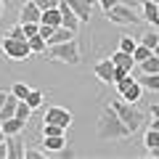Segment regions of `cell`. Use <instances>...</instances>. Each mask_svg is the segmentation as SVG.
I'll use <instances>...</instances> for the list:
<instances>
[{"label":"cell","instance_id":"21","mask_svg":"<svg viewBox=\"0 0 159 159\" xmlns=\"http://www.w3.org/2000/svg\"><path fill=\"white\" fill-rule=\"evenodd\" d=\"M138 43L154 51V48H157V43H159V29H148V32H143L141 37H138Z\"/></svg>","mask_w":159,"mask_h":159},{"label":"cell","instance_id":"28","mask_svg":"<svg viewBox=\"0 0 159 159\" xmlns=\"http://www.w3.org/2000/svg\"><path fill=\"white\" fill-rule=\"evenodd\" d=\"M29 90H32V88H29L27 82H13V88H11V93H13V96L19 98V101H24V98H27V93H29Z\"/></svg>","mask_w":159,"mask_h":159},{"label":"cell","instance_id":"10","mask_svg":"<svg viewBox=\"0 0 159 159\" xmlns=\"http://www.w3.org/2000/svg\"><path fill=\"white\" fill-rule=\"evenodd\" d=\"M141 6H143V13H141V19L148 24V27L159 29V6L154 3V0H143Z\"/></svg>","mask_w":159,"mask_h":159},{"label":"cell","instance_id":"25","mask_svg":"<svg viewBox=\"0 0 159 159\" xmlns=\"http://www.w3.org/2000/svg\"><path fill=\"white\" fill-rule=\"evenodd\" d=\"M151 53H154L151 48H146V45H141V43H138V45L133 48V58H135V66H138L141 61H146V58L151 56Z\"/></svg>","mask_w":159,"mask_h":159},{"label":"cell","instance_id":"6","mask_svg":"<svg viewBox=\"0 0 159 159\" xmlns=\"http://www.w3.org/2000/svg\"><path fill=\"white\" fill-rule=\"evenodd\" d=\"M114 85H117V90H119V98H122V101H130V103H138V101H141V93H143V88L138 85V80L133 77V72L127 74V77L117 80Z\"/></svg>","mask_w":159,"mask_h":159},{"label":"cell","instance_id":"43","mask_svg":"<svg viewBox=\"0 0 159 159\" xmlns=\"http://www.w3.org/2000/svg\"><path fill=\"white\" fill-rule=\"evenodd\" d=\"M0 141H6V133H3V127H0Z\"/></svg>","mask_w":159,"mask_h":159},{"label":"cell","instance_id":"12","mask_svg":"<svg viewBox=\"0 0 159 159\" xmlns=\"http://www.w3.org/2000/svg\"><path fill=\"white\" fill-rule=\"evenodd\" d=\"M29 21L40 24V8L34 6L32 0H27V3L19 8V24H29Z\"/></svg>","mask_w":159,"mask_h":159},{"label":"cell","instance_id":"46","mask_svg":"<svg viewBox=\"0 0 159 159\" xmlns=\"http://www.w3.org/2000/svg\"><path fill=\"white\" fill-rule=\"evenodd\" d=\"M157 6H159V3H157Z\"/></svg>","mask_w":159,"mask_h":159},{"label":"cell","instance_id":"22","mask_svg":"<svg viewBox=\"0 0 159 159\" xmlns=\"http://www.w3.org/2000/svg\"><path fill=\"white\" fill-rule=\"evenodd\" d=\"M138 66H141V72H146V74H157L159 72V56H157V53H151V56H148L146 61H141Z\"/></svg>","mask_w":159,"mask_h":159},{"label":"cell","instance_id":"27","mask_svg":"<svg viewBox=\"0 0 159 159\" xmlns=\"http://www.w3.org/2000/svg\"><path fill=\"white\" fill-rule=\"evenodd\" d=\"M43 135H66V127L51 125V122H43Z\"/></svg>","mask_w":159,"mask_h":159},{"label":"cell","instance_id":"30","mask_svg":"<svg viewBox=\"0 0 159 159\" xmlns=\"http://www.w3.org/2000/svg\"><path fill=\"white\" fill-rule=\"evenodd\" d=\"M138 45V40H133L130 34H122L119 37V51H125V53H133V48Z\"/></svg>","mask_w":159,"mask_h":159},{"label":"cell","instance_id":"47","mask_svg":"<svg viewBox=\"0 0 159 159\" xmlns=\"http://www.w3.org/2000/svg\"><path fill=\"white\" fill-rule=\"evenodd\" d=\"M141 3H143V0H141Z\"/></svg>","mask_w":159,"mask_h":159},{"label":"cell","instance_id":"44","mask_svg":"<svg viewBox=\"0 0 159 159\" xmlns=\"http://www.w3.org/2000/svg\"><path fill=\"white\" fill-rule=\"evenodd\" d=\"M0 16H3V0H0Z\"/></svg>","mask_w":159,"mask_h":159},{"label":"cell","instance_id":"24","mask_svg":"<svg viewBox=\"0 0 159 159\" xmlns=\"http://www.w3.org/2000/svg\"><path fill=\"white\" fill-rule=\"evenodd\" d=\"M24 101H27V103H29V109H32V111H34V109H37V106H43V101H45V96H43V93H40V90H29Z\"/></svg>","mask_w":159,"mask_h":159},{"label":"cell","instance_id":"23","mask_svg":"<svg viewBox=\"0 0 159 159\" xmlns=\"http://www.w3.org/2000/svg\"><path fill=\"white\" fill-rule=\"evenodd\" d=\"M27 43H29V51L32 53H45V48H48V43L40 34H34V37H27Z\"/></svg>","mask_w":159,"mask_h":159},{"label":"cell","instance_id":"17","mask_svg":"<svg viewBox=\"0 0 159 159\" xmlns=\"http://www.w3.org/2000/svg\"><path fill=\"white\" fill-rule=\"evenodd\" d=\"M40 24H48V27H61V11L56 8H45L40 11Z\"/></svg>","mask_w":159,"mask_h":159},{"label":"cell","instance_id":"32","mask_svg":"<svg viewBox=\"0 0 159 159\" xmlns=\"http://www.w3.org/2000/svg\"><path fill=\"white\" fill-rule=\"evenodd\" d=\"M21 27H24V37H34V34H37V29H40V24L29 21V24H21Z\"/></svg>","mask_w":159,"mask_h":159},{"label":"cell","instance_id":"35","mask_svg":"<svg viewBox=\"0 0 159 159\" xmlns=\"http://www.w3.org/2000/svg\"><path fill=\"white\" fill-rule=\"evenodd\" d=\"M127 69H119V66H114V82H117V80H122V77H127Z\"/></svg>","mask_w":159,"mask_h":159},{"label":"cell","instance_id":"7","mask_svg":"<svg viewBox=\"0 0 159 159\" xmlns=\"http://www.w3.org/2000/svg\"><path fill=\"white\" fill-rule=\"evenodd\" d=\"M72 111L69 109H64V106H48L45 109V117H43V122H51V125H61V127H66L69 130V125H72Z\"/></svg>","mask_w":159,"mask_h":159},{"label":"cell","instance_id":"5","mask_svg":"<svg viewBox=\"0 0 159 159\" xmlns=\"http://www.w3.org/2000/svg\"><path fill=\"white\" fill-rule=\"evenodd\" d=\"M106 13V19L111 24H119V27H127V24H135V21H141V16L135 13V8H130V6H122V3H117V6H111L109 11H103Z\"/></svg>","mask_w":159,"mask_h":159},{"label":"cell","instance_id":"31","mask_svg":"<svg viewBox=\"0 0 159 159\" xmlns=\"http://www.w3.org/2000/svg\"><path fill=\"white\" fill-rule=\"evenodd\" d=\"M32 3L40 8V11H45V8H56L58 3H61V0H32Z\"/></svg>","mask_w":159,"mask_h":159},{"label":"cell","instance_id":"14","mask_svg":"<svg viewBox=\"0 0 159 159\" xmlns=\"http://www.w3.org/2000/svg\"><path fill=\"white\" fill-rule=\"evenodd\" d=\"M114 61V66H119V69H127V72H133L135 69V58H133V53H125V51H114L111 56H109Z\"/></svg>","mask_w":159,"mask_h":159},{"label":"cell","instance_id":"9","mask_svg":"<svg viewBox=\"0 0 159 159\" xmlns=\"http://www.w3.org/2000/svg\"><path fill=\"white\" fill-rule=\"evenodd\" d=\"M93 74H96L101 82L111 85V82H114V61H111V58H103V61H98L96 66H93Z\"/></svg>","mask_w":159,"mask_h":159},{"label":"cell","instance_id":"26","mask_svg":"<svg viewBox=\"0 0 159 159\" xmlns=\"http://www.w3.org/2000/svg\"><path fill=\"white\" fill-rule=\"evenodd\" d=\"M143 146H146V148H154V146H159V130L148 127V130H146V135H143Z\"/></svg>","mask_w":159,"mask_h":159},{"label":"cell","instance_id":"40","mask_svg":"<svg viewBox=\"0 0 159 159\" xmlns=\"http://www.w3.org/2000/svg\"><path fill=\"white\" fill-rule=\"evenodd\" d=\"M151 117H159V103H154V106H151Z\"/></svg>","mask_w":159,"mask_h":159},{"label":"cell","instance_id":"34","mask_svg":"<svg viewBox=\"0 0 159 159\" xmlns=\"http://www.w3.org/2000/svg\"><path fill=\"white\" fill-rule=\"evenodd\" d=\"M8 37H16V40H27V37H24V27H21V24H16V27H13L11 32H8Z\"/></svg>","mask_w":159,"mask_h":159},{"label":"cell","instance_id":"19","mask_svg":"<svg viewBox=\"0 0 159 159\" xmlns=\"http://www.w3.org/2000/svg\"><path fill=\"white\" fill-rule=\"evenodd\" d=\"M138 85H141L143 90H154V93H159V72H157V74H146V72H143L141 77H138Z\"/></svg>","mask_w":159,"mask_h":159},{"label":"cell","instance_id":"1","mask_svg":"<svg viewBox=\"0 0 159 159\" xmlns=\"http://www.w3.org/2000/svg\"><path fill=\"white\" fill-rule=\"evenodd\" d=\"M96 135L101 141H125V138H130V130L125 127V122L117 117L111 106H103L96 122Z\"/></svg>","mask_w":159,"mask_h":159},{"label":"cell","instance_id":"41","mask_svg":"<svg viewBox=\"0 0 159 159\" xmlns=\"http://www.w3.org/2000/svg\"><path fill=\"white\" fill-rule=\"evenodd\" d=\"M6 96H8L6 90H0V106H3V103H6Z\"/></svg>","mask_w":159,"mask_h":159},{"label":"cell","instance_id":"4","mask_svg":"<svg viewBox=\"0 0 159 159\" xmlns=\"http://www.w3.org/2000/svg\"><path fill=\"white\" fill-rule=\"evenodd\" d=\"M3 56L11 58V61H29V56H32V51H29V43L27 40H16V37H3Z\"/></svg>","mask_w":159,"mask_h":159},{"label":"cell","instance_id":"20","mask_svg":"<svg viewBox=\"0 0 159 159\" xmlns=\"http://www.w3.org/2000/svg\"><path fill=\"white\" fill-rule=\"evenodd\" d=\"M6 141H8V159H24L21 141H16V135H6Z\"/></svg>","mask_w":159,"mask_h":159},{"label":"cell","instance_id":"8","mask_svg":"<svg viewBox=\"0 0 159 159\" xmlns=\"http://www.w3.org/2000/svg\"><path fill=\"white\" fill-rule=\"evenodd\" d=\"M64 3H66V6L77 13L80 24L90 21V16H93V3H96V0H64Z\"/></svg>","mask_w":159,"mask_h":159},{"label":"cell","instance_id":"18","mask_svg":"<svg viewBox=\"0 0 159 159\" xmlns=\"http://www.w3.org/2000/svg\"><path fill=\"white\" fill-rule=\"evenodd\" d=\"M16 103H19V98L13 96V93H8V96H6V103L0 106V122H3V119L16 117Z\"/></svg>","mask_w":159,"mask_h":159},{"label":"cell","instance_id":"29","mask_svg":"<svg viewBox=\"0 0 159 159\" xmlns=\"http://www.w3.org/2000/svg\"><path fill=\"white\" fill-rule=\"evenodd\" d=\"M16 117L24 119V122H29V117H32V109H29L27 101H19V103H16Z\"/></svg>","mask_w":159,"mask_h":159},{"label":"cell","instance_id":"2","mask_svg":"<svg viewBox=\"0 0 159 159\" xmlns=\"http://www.w3.org/2000/svg\"><path fill=\"white\" fill-rule=\"evenodd\" d=\"M109 106H111L114 111H117V117L125 122V127L130 130V135L138 133L143 127V122H146V114H143L135 103H130V101H111Z\"/></svg>","mask_w":159,"mask_h":159},{"label":"cell","instance_id":"45","mask_svg":"<svg viewBox=\"0 0 159 159\" xmlns=\"http://www.w3.org/2000/svg\"><path fill=\"white\" fill-rule=\"evenodd\" d=\"M154 3H159V0H154Z\"/></svg>","mask_w":159,"mask_h":159},{"label":"cell","instance_id":"33","mask_svg":"<svg viewBox=\"0 0 159 159\" xmlns=\"http://www.w3.org/2000/svg\"><path fill=\"white\" fill-rule=\"evenodd\" d=\"M24 157L27 159H43L45 151H40V148H24Z\"/></svg>","mask_w":159,"mask_h":159},{"label":"cell","instance_id":"39","mask_svg":"<svg viewBox=\"0 0 159 159\" xmlns=\"http://www.w3.org/2000/svg\"><path fill=\"white\" fill-rule=\"evenodd\" d=\"M148 154H151L154 159H159V146H154V148H148Z\"/></svg>","mask_w":159,"mask_h":159},{"label":"cell","instance_id":"3","mask_svg":"<svg viewBox=\"0 0 159 159\" xmlns=\"http://www.w3.org/2000/svg\"><path fill=\"white\" fill-rule=\"evenodd\" d=\"M48 61L56 64H69V66H77L82 58H80V43L77 40H66V43H58V45H48L45 48Z\"/></svg>","mask_w":159,"mask_h":159},{"label":"cell","instance_id":"11","mask_svg":"<svg viewBox=\"0 0 159 159\" xmlns=\"http://www.w3.org/2000/svg\"><path fill=\"white\" fill-rule=\"evenodd\" d=\"M66 148V135H43V151L45 154H61Z\"/></svg>","mask_w":159,"mask_h":159},{"label":"cell","instance_id":"15","mask_svg":"<svg viewBox=\"0 0 159 159\" xmlns=\"http://www.w3.org/2000/svg\"><path fill=\"white\" fill-rule=\"evenodd\" d=\"M74 37H77L74 29H69V27H56V29H53V34L45 40V43H48V45H58V43H66V40H74Z\"/></svg>","mask_w":159,"mask_h":159},{"label":"cell","instance_id":"16","mask_svg":"<svg viewBox=\"0 0 159 159\" xmlns=\"http://www.w3.org/2000/svg\"><path fill=\"white\" fill-rule=\"evenodd\" d=\"M27 125L29 122H24V119H19V117H11V119H3V122H0V127H3L6 135H19Z\"/></svg>","mask_w":159,"mask_h":159},{"label":"cell","instance_id":"36","mask_svg":"<svg viewBox=\"0 0 159 159\" xmlns=\"http://www.w3.org/2000/svg\"><path fill=\"white\" fill-rule=\"evenodd\" d=\"M0 159H8V141H0Z\"/></svg>","mask_w":159,"mask_h":159},{"label":"cell","instance_id":"37","mask_svg":"<svg viewBox=\"0 0 159 159\" xmlns=\"http://www.w3.org/2000/svg\"><path fill=\"white\" fill-rule=\"evenodd\" d=\"M98 3H101V8H103V11H109L111 6H117L119 0H98Z\"/></svg>","mask_w":159,"mask_h":159},{"label":"cell","instance_id":"38","mask_svg":"<svg viewBox=\"0 0 159 159\" xmlns=\"http://www.w3.org/2000/svg\"><path fill=\"white\" fill-rule=\"evenodd\" d=\"M119 3H122V6H130V8H138V6H141V0H119Z\"/></svg>","mask_w":159,"mask_h":159},{"label":"cell","instance_id":"13","mask_svg":"<svg viewBox=\"0 0 159 159\" xmlns=\"http://www.w3.org/2000/svg\"><path fill=\"white\" fill-rule=\"evenodd\" d=\"M58 11H61V27H69V29H74V32H77L80 29V19H77V13L72 11V8L66 6V3H58Z\"/></svg>","mask_w":159,"mask_h":159},{"label":"cell","instance_id":"42","mask_svg":"<svg viewBox=\"0 0 159 159\" xmlns=\"http://www.w3.org/2000/svg\"><path fill=\"white\" fill-rule=\"evenodd\" d=\"M151 127H154V130H159V117H154V122H151Z\"/></svg>","mask_w":159,"mask_h":159}]
</instances>
